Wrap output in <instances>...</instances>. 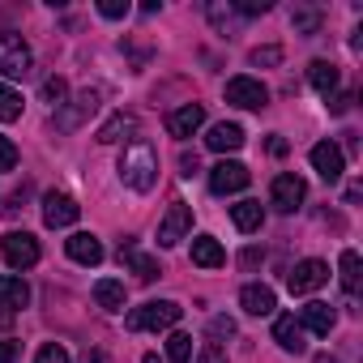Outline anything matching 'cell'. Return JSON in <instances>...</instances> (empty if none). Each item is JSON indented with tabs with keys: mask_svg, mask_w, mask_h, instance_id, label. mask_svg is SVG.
Listing matches in <instances>:
<instances>
[{
	"mask_svg": "<svg viewBox=\"0 0 363 363\" xmlns=\"http://www.w3.org/2000/svg\"><path fill=\"white\" fill-rule=\"evenodd\" d=\"M210 22H214V30H231V22H235V9L231 5H223V0H214V5H210Z\"/></svg>",
	"mask_w": 363,
	"mask_h": 363,
	"instance_id": "4dcf8cb0",
	"label": "cell"
},
{
	"mask_svg": "<svg viewBox=\"0 0 363 363\" xmlns=\"http://www.w3.org/2000/svg\"><path fill=\"white\" fill-rule=\"evenodd\" d=\"M0 303L5 308H26L30 303V286L22 274H0Z\"/></svg>",
	"mask_w": 363,
	"mask_h": 363,
	"instance_id": "7402d4cb",
	"label": "cell"
},
{
	"mask_svg": "<svg viewBox=\"0 0 363 363\" xmlns=\"http://www.w3.org/2000/svg\"><path fill=\"white\" fill-rule=\"evenodd\" d=\"M337 269H342V291H346V295H354V291H359V282H363V261H359V252H354V248H346V252H342V261H337Z\"/></svg>",
	"mask_w": 363,
	"mask_h": 363,
	"instance_id": "d4e9b609",
	"label": "cell"
},
{
	"mask_svg": "<svg viewBox=\"0 0 363 363\" xmlns=\"http://www.w3.org/2000/svg\"><path fill=\"white\" fill-rule=\"evenodd\" d=\"M0 120H5V124L22 120V94H18V90H9L5 82H0Z\"/></svg>",
	"mask_w": 363,
	"mask_h": 363,
	"instance_id": "4316f807",
	"label": "cell"
},
{
	"mask_svg": "<svg viewBox=\"0 0 363 363\" xmlns=\"http://www.w3.org/2000/svg\"><path fill=\"white\" fill-rule=\"evenodd\" d=\"M77 218H82V206H77L69 193H48V197H43V223H48L52 231L73 227Z\"/></svg>",
	"mask_w": 363,
	"mask_h": 363,
	"instance_id": "30bf717a",
	"label": "cell"
},
{
	"mask_svg": "<svg viewBox=\"0 0 363 363\" xmlns=\"http://www.w3.org/2000/svg\"><path fill=\"white\" fill-rule=\"evenodd\" d=\"M35 363H69V350H65L60 342H48V346L35 354Z\"/></svg>",
	"mask_w": 363,
	"mask_h": 363,
	"instance_id": "1f68e13d",
	"label": "cell"
},
{
	"mask_svg": "<svg viewBox=\"0 0 363 363\" xmlns=\"http://www.w3.org/2000/svg\"><path fill=\"white\" fill-rule=\"evenodd\" d=\"M299 325H303V329H312V333H320V337H329V329H333V308H329V303H320V299H312V303H303Z\"/></svg>",
	"mask_w": 363,
	"mask_h": 363,
	"instance_id": "44dd1931",
	"label": "cell"
},
{
	"mask_svg": "<svg viewBox=\"0 0 363 363\" xmlns=\"http://www.w3.org/2000/svg\"><path fill=\"white\" fill-rule=\"evenodd\" d=\"M210 333H214V337H235V320H231V316H214V320H210Z\"/></svg>",
	"mask_w": 363,
	"mask_h": 363,
	"instance_id": "74e56055",
	"label": "cell"
},
{
	"mask_svg": "<svg viewBox=\"0 0 363 363\" xmlns=\"http://www.w3.org/2000/svg\"><path fill=\"white\" fill-rule=\"evenodd\" d=\"M308 82H312V90H316L320 99H333V90H337V65L312 60V65H308Z\"/></svg>",
	"mask_w": 363,
	"mask_h": 363,
	"instance_id": "603a6c76",
	"label": "cell"
},
{
	"mask_svg": "<svg viewBox=\"0 0 363 363\" xmlns=\"http://www.w3.org/2000/svg\"><path fill=\"white\" fill-rule=\"evenodd\" d=\"M303 197H308V184L295 175V171H282V175H274V184H269V201H274V210H282V214H295L299 206H303Z\"/></svg>",
	"mask_w": 363,
	"mask_h": 363,
	"instance_id": "3957f363",
	"label": "cell"
},
{
	"mask_svg": "<svg viewBox=\"0 0 363 363\" xmlns=\"http://www.w3.org/2000/svg\"><path fill=\"white\" fill-rule=\"evenodd\" d=\"M65 99H69V82H65V77H48V82H43V103H52V107L60 111Z\"/></svg>",
	"mask_w": 363,
	"mask_h": 363,
	"instance_id": "f546056e",
	"label": "cell"
},
{
	"mask_svg": "<svg viewBox=\"0 0 363 363\" xmlns=\"http://www.w3.org/2000/svg\"><path fill=\"white\" fill-rule=\"evenodd\" d=\"M291 26H295L299 35H316V30H320V9H295V13H291Z\"/></svg>",
	"mask_w": 363,
	"mask_h": 363,
	"instance_id": "f1b7e54d",
	"label": "cell"
},
{
	"mask_svg": "<svg viewBox=\"0 0 363 363\" xmlns=\"http://www.w3.org/2000/svg\"><path fill=\"white\" fill-rule=\"evenodd\" d=\"M120 265H128L141 282H154V278H162V265L154 261V257H145V252H137V244H120Z\"/></svg>",
	"mask_w": 363,
	"mask_h": 363,
	"instance_id": "9a60e30c",
	"label": "cell"
},
{
	"mask_svg": "<svg viewBox=\"0 0 363 363\" xmlns=\"http://www.w3.org/2000/svg\"><path fill=\"white\" fill-rule=\"evenodd\" d=\"M30 65H35V56H30L22 35H0V73L5 77H26Z\"/></svg>",
	"mask_w": 363,
	"mask_h": 363,
	"instance_id": "277c9868",
	"label": "cell"
},
{
	"mask_svg": "<svg viewBox=\"0 0 363 363\" xmlns=\"http://www.w3.org/2000/svg\"><path fill=\"white\" fill-rule=\"evenodd\" d=\"M325 282H329V265H325V261H316V257L299 261V265L291 269V278H286L291 295H312V291H320Z\"/></svg>",
	"mask_w": 363,
	"mask_h": 363,
	"instance_id": "9c48e42d",
	"label": "cell"
},
{
	"mask_svg": "<svg viewBox=\"0 0 363 363\" xmlns=\"http://www.w3.org/2000/svg\"><path fill=\"white\" fill-rule=\"evenodd\" d=\"M201 124H206V107H201V103H184V107H175V111L167 116V133L179 137V141H189Z\"/></svg>",
	"mask_w": 363,
	"mask_h": 363,
	"instance_id": "7c38bea8",
	"label": "cell"
},
{
	"mask_svg": "<svg viewBox=\"0 0 363 363\" xmlns=\"http://www.w3.org/2000/svg\"><path fill=\"white\" fill-rule=\"evenodd\" d=\"M94 111H99V90H82L73 107H60V111H56V128L69 133V128H77L86 116H94Z\"/></svg>",
	"mask_w": 363,
	"mask_h": 363,
	"instance_id": "4fadbf2b",
	"label": "cell"
},
{
	"mask_svg": "<svg viewBox=\"0 0 363 363\" xmlns=\"http://www.w3.org/2000/svg\"><path fill=\"white\" fill-rule=\"evenodd\" d=\"M337 150H342V158L354 154V150H359V133H342V145H337Z\"/></svg>",
	"mask_w": 363,
	"mask_h": 363,
	"instance_id": "60d3db41",
	"label": "cell"
},
{
	"mask_svg": "<svg viewBox=\"0 0 363 363\" xmlns=\"http://www.w3.org/2000/svg\"><path fill=\"white\" fill-rule=\"evenodd\" d=\"M167 359L171 363H189L193 359V337L189 333H171L167 337Z\"/></svg>",
	"mask_w": 363,
	"mask_h": 363,
	"instance_id": "83f0119b",
	"label": "cell"
},
{
	"mask_svg": "<svg viewBox=\"0 0 363 363\" xmlns=\"http://www.w3.org/2000/svg\"><path fill=\"white\" fill-rule=\"evenodd\" d=\"M120 179L133 193H150L154 179H158V154L145 141H128L124 154H120Z\"/></svg>",
	"mask_w": 363,
	"mask_h": 363,
	"instance_id": "6da1fadb",
	"label": "cell"
},
{
	"mask_svg": "<svg viewBox=\"0 0 363 363\" xmlns=\"http://www.w3.org/2000/svg\"><path fill=\"white\" fill-rule=\"evenodd\" d=\"M189 227H193V206H189V201H171V210H167L162 223H158V244H162V248H175L179 240L189 235Z\"/></svg>",
	"mask_w": 363,
	"mask_h": 363,
	"instance_id": "8992f818",
	"label": "cell"
},
{
	"mask_svg": "<svg viewBox=\"0 0 363 363\" xmlns=\"http://www.w3.org/2000/svg\"><path fill=\"white\" fill-rule=\"evenodd\" d=\"M274 342H278L282 350H291V354H303V350H308V342H303V325H299L291 312L274 320Z\"/></svg>",
	"mask_w": 363,
	"mask_h": 363,
	"instance_id": "2e32d148",
	"label": "cell"
},
{
	"mask_svg": "<svg viewBox=\"0 0 363 363\" xmlns=\"http://www.w3.org/2000/svg\"><path fill=\"white\" fill-rule=\"evenodd\" d=\"M197 171H201L197 150H184V154H179V175H197Z\"/></svg>",
	"mask_w": 363,
	"mask_h": 363,
	"instance_id": "f35d334b",
	"label": "cell"
},
{
	"mask_svg": "<svg viewBox=\"0 0 363 363\" xmlns=\"http://www.w3.org/2000/svg\"><path fill=\"white\" fill-rule=\"evenodd\" d=\"M206 145H210L214 154H235V150L244 145V128H240V124H227V120H223V124H214V128H210Z\"/></svg>",
	"mask_w": 363,
	"mask_h": 363,
	"instance_id": "ac0fdd59",
	"label": "cell"
},
{
	"mask_svg": "<svg viewBox=\"0 0 363 363\" xmlns=\"http://www.w3.org/2000/svg\"><path fill=\"white\" fill-rule=\"evenodd\" d=\"M65 248H69V257H73L77 265H99V261H103V244H99V235H90V231L69 235Z\"/></svg>",
	"mask_w": 363,
	"mask_h": 363,
	"instance_id": "5bb4252c",
	"label": "cell"
},
{
	"mask_svg": "<svg viewBox=\"0 0 363 363\" xmlns=\"http://www.w3.org/2000/svg\"><path fill=\"white\" fill-rule=\"evenodd\" d=\"M197 363H227V350H223L218 342H206L201 354H197Z\"/></svg>",
	"mask_w": 363,
	"mask_h": 363,
	"instance_id": "8d00e7d4",
	"label": "cell"
},
{
	"mask_svg": "<svg viewBox=\"0 0 363 363\" xmlns=\"http://www.w3.org/2000/svg\"><path fill=\"white\" fill-rule=\"evenodd\" d=\"M0 252H5V261L13 265V269H30V265H39V240L30 235V231H9L5 240H0Z\"/></svg>",
	"mask_w": 363,
	"mask_h": 363,
	"instance_id": "5b68a950",
	"label": "cell"
},
{
	"mask_svg": "<svg viewBox=\"0 0 363 363\" xmlns=\"http://www.w3.org/2000/svg\"><path fill=\"white\" fill-rule=\"evenodd\" d=\"M248 167L244 162H235V158H223L214 171H210V193H218V197H227V193H244L248 189Z\"/></svg>",
	"mask_w": 363,
	"mask_h": 363,
	"instance_id": "52a82bcc",
	"label": "cell"
},
{
	"mask_svg": "<svg viewBox=\"0 0 363 363\" xmlns=\"http://www.w3.org/2000/svg\"><path fill=\"white\" fill-rule=\"evenodd\" d=\"M231 223H235L240 231H257V227L265 223L261 201H240V206H231Z\"/></svg>",
	"mask_w": 363,
	"mask_h": 363,
	"instance_id": "484cf974",
	"label": "cell"
},
{
	"mask_svg": "<svg viewBox=\"0 0 363 363\" xmlns=\"http://www.w3.org/2000/svg\"><path fill=\"white\" fill-rule=\"evenodd\" d=\"M179 316H184V308H179L175 299H150V303L128 312V329L133 333H141V329H171Z\"/></svg>",
	"mask_w": 363,
	"mask_h": 363,
	"instance_id": "7a4b0ae2",
	"label": "cell"
},
{
	"mask_svg": "<svg viewBox=\"0 0 363 363\" xmlns=\"http://www.w3.org/2000/svg\"><path fill=\"white\" fill-rule=\"evenodd\" d=\"M18 167V145L9 137H0V171H13Z\"/></svg>",
	"mask_w": 363,
	"mask_h": 363,
	"instance_id": "836d02e7",
	"label": "cell"
},
{
	"mask_svg": "<svg viewBox=\"0 0 363 363\" xmlns=\"http://www.w3.org/2000/svg\"><path fill=\"white\" fill-rule=\"evenodd\" d=\"M124 133H137V116H133V111H116V116L99 128V141H103V145H111V141H120Z\"/></svg>",
	"mask_w": 363,
	"mask_h": 363,
	"instance_id": "cb8c5ba5",
	"label": "cell"
},
{
	"mask_svg": "<svg viewBox=\"0 0 363 363\" xmlns=\"http://www.w3.org/2000/svg\"><path fill=\"white\" fill-rule=\"evenodd\" d=\"M18 359V342H0V363H13Z\"/></svg>",
	"mask_w": 363,
	"mask_h": 363,
	"instance_id": "b9f144b4",
	"label": "cell"
},
{
	"mask_svg": "<svg viewBox=\"0 0 363 363\" xmlns=\"http://www.w3.org/2000/svg\"><path fill=\"white\" fill-rule=\"evenodd\" d=\"M141 363H162V359H158V354H145V359H141Z\"/></svg>",
	"mask_w": 363,
	"mask_h": 363,
	"instance_id": "f6af8a7d",
	"label": "cell"
},
{
	"mask_svg": "<svg viewBox=\"0 0 363 363\" xmlns=\"http://www.w3.org/2000/svg\"><path fill=\"white\" fill-rule=\"evenodd\" d=\"M94 303H99L103 312H124V303H128L124 282H116V278H99V282H94Z\"/></svg>",
	"mask_w": 363,
	"mask_h": 363,
	"instance_id": "d6986e66",
	"label": "cell"
},
{
	"mask_svg": "<svg viewBox=\"0 0 363 363\" xmlns=\"http://www.w3.org/2000/svg\"><path fill=\"white\" fill-rule=\"evenodd\" d=\"M252 65H282V48H252Z\"/></svg>",
	"mask_w": 363,
	"mask_h": 363,
	"instance_id": "e575fe53",
	"label": "cell"
},
{
	"mask_svg": "<svg viewBox=\"0 0 363 363\" xmlns=\"http://www.w3.org/2000/svg\"><path fill=\"white\" fill-rule=\"evenodd\" d=\"M193 265H201V269H218V265H227L223 244H218L214 235H197V240H193Z\"/></svg>",
	"mask_w": 363,
	"mask_h": 363,
	"instance_id": "ffe728a7",
	"label": "cell"
},
{
	"mask_svg": "<svg viewBox=\"0 0 363 363\" xmlns=\"http://www.w3.org/2000/svg\"><path fill=\"white\" fill-rule=\"evenodd\" d=\"M350 103H354V94H333V99H329V111H333V116H346Z\"/></svg>",
	"mask_w": 363,
	"mask_h": 363,
	"instance_id": "ab89813d",
	"label": "cell"
},
{
	"mask_svg": "<svg viewBox=\"0 0 363 363\" xmlns=\"http://www.w3.org/2000/svg\"><path fill=\"white\" fill-rule=\"evenodd\" d=\"M257 261H261V252H257V248H248V252L240 257V265H244V269H257Z\"/></svg>",
	"mask_w": 363,
	"mask_h": 363,
	"instance_id": "7bdbcfd3",
	"label": "cell"
},
{
	"mask_svg": "<svg viewBox=\"0 0 363 363\" xmlns=\"http://www.w3.org/2000/svg\"><path fill=\"white\" fill-rule=\"evenodd\" d=\"M235 13H244V18H257V13H269V0H240V5H231Z\"/></svg>",
	"mask_w": 363,
	"mask_h": 363,
	"instance_id": "d590c367",
	"label": "cell"
},
{
	"mask_svg": "<svg viewBox=\"0 0 363 363\" xmlns=\"http://www.w3.org/2000/svg\"><path fill=\"white\" fill-rule=\"evenodd\" d=\"M240 303H244V312H252V316H269V312L278 308V295H274L269 286H261V282H248V286L240 291Z\"/></svg>",
	"mask_w": 363,
	"mask_h": 363,
	"instance_id": "e0dca14e",
	"label": "cell"
},
{
	"mask_svg": "<svg viewBox=\"0 0 363 363\" xmlns=\"http://www.w3.org/2000/svg\"><path fill=\"white\" fill-rule=\"evenodd\" d=\"M99 13H103L107 22H120V18H128V0H103Z\"/></svg>",
	"mask_w": 363,
	"mask_h": 363,
	"instance_id": "d6a6232c",
	"label": "cell"
},
{
	"mask_svg": "<svg viewBox=\"0 0 363 363\" xmlns=\"http://www.w3.org/2000/svg\"><path fill=\"white\" fill-rule=\"evenodd\" d=\"M312 167H316V175L325 184H337L342 171H346V158H342V150L333 141H320V145H312Z\"/></svg>",
	"mask_w": 363,
	"mask_h": 363,
	"instance_id": "8fae6325",
	"label": "cell"
},
{
	"mask_svg": "<svg viewBox=\"0 0 363 363\" xmlns=\"http://www.w3.org/2000/svg\"><path fill=\"white\" fill-rule=\"evenodd\" d=\"M227 103L231 107H244V111H261L269 103V90L257 77H231L227 82Z\"/></svg>",
	"mask_w": 363,
	"mask_h": 363,
	"instance_id": "ba28073f",
	"label": "cell"
},
{
	"mask_svg": "<svg viewBox=\"0 0 363 363\" xmlns=\"http://www.w3.org/2000/svg\"><path fill=\"white\" fill-rule=\"evenodd\" d=\"M269 154L282 158V154H286V141H282V137H269Z\"/></svg>",
	"mask_w": 363,
	"mask_h": 363,
	"instance_id": "ee69618b",
	"label": "cell"
}]
</instances>
